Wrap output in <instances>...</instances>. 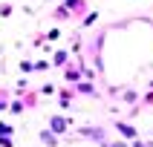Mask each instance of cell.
I'll use <instances>...</instances> for the list:
<instances>
[{"label":"cell","instance_id":"cell-18","mask_svg":"<svg viewBox=\"0 0 153 147\" xmlns=\"http://www.w3.org/2000/svg\"><path fill=\"white\" fill-rule=\"evenodd\" d=\"M12 15V3H3V6H0V17H9Z\"/></svg>","mask_w":153,"mask_h":147},{"label":"cell","instance_id":"cell-7","mask_svg":"<svg viewBox=\"0 0 153 147\" xmlns=\"http://www.w3.org/2000/svg\"><path fill=\"white\" fill-rule=\"evenodd\" d=\"M69 64V52L67 49H58L55 55H52V61H49V66H58V69H64Z\"/></svg>","mask_w":153,"mask_h":147},{"label":"cell","instance_id":"cell-17","mask_svg":"<svg viewBox=\"0 0 153 147\" xmlns=\"http://www.w3.org/2000/svg\"><path fill=\"white\" fill-rule=\"evenodd\" d=\"M20 72H35V64L32 61H20Z\"/></svg>","mask_w":153,"mask_h":147},{"label":"cell","instance_id":"cell-6","mask_svg":"<svg viewBox=\"0 0 153 147\" xmlns=\"http://www.w3.org/2000/svg\"><path fill=\"white\" fill-rule=\"evenodd\" d=\"M64 9H67L72 17H78V15L87 12V0H64Z\"/></svg>","mask_w":153,"mask_h":147},{"label":"cell","instance_id":"cell-11","mask_svg":"<svg viewBox=\"0 0 153 147\" xmlns=\"http://www.w3.org/2000/svg\"><path fill=\"white\" fill-rule=\"evenodd\" d=\"M101 147H130V141H124V138H110V141H104Z\"/></svg>","mask_w":153,"mask_h":147},{"label":"cell","instance_id":"cell-19","mask_svg":"<svg viewBox=\"0 0 153 147\" xmlns=\"http://www.w3.org/2000/svg\"><path fill=\"white\" fill-rule=\"evenodd\" d=\"M0 147H15V141H12V136H0Z\"/></svg>","mask_w":153,"mask_h":147},{"label":"cell","instance_id":"cell-3","mask_svg":"<svg viewBox=\"0 0 153 147\" xmlns=\"http://www.w3.org/2000/svg\"><path fill=\"white\" fill-rule=\"evenodd\" d=\"M113 130H116V133H119V138H124V141H133V138H139L136 124H130V121L116 118V121H113Z\"/></svg>","mask_w":153,"mask_h":147},{"label":"cell","instance_id":"cell-10","mask_svg":"<svg viewBox=\"0 0 153 147\" xmlns=\"http://www.w3.org/2000/svg\"><path fill=\"white\" fill-rule=\"evenodd\" d=\"M6 110H9V112H12V115H20V112H23V110H26V104H23V101H20V98H15V101H9V107H6Z\"/></svg>","mask_w":153,"mask_h":147},{"label":"cell","instance_id":"cell-20","mask_svg":"<svg viewBox=\"0 0 153 147\" xmlns=\"http://www.w3.org/2000/svg\"><path fill=\"white\" fill-rule=\"evenodd\" d=\"M6 107H9V95L0 89V110H6Z\"/></svg>","mask_w":153,"mask_h":147},{"label":"cell","instance_id":"cell-21","mask_svg":"<svg viewBox=\"0 0 153 147\" xmlns=\"http://www.w3.org/2000/svg\"><path fill=\"white\" fill-rule=\"evenodd\" d=\"M35 69H38V72H43V69H49V61H38V64H35Z\"/></svg>","mask_w":153,"mask_h":147},{"label":"cell","instance_id":"cell-4","mask_svg":"<svg viewBox=\"0 0 153 147\" xmlns=\"http://www.w3.org/2000/svg\"><path fill=\"white\" fill-rule=\"evenodd\" d=\"M72 92H78V95H87V98H98V86L93 84V81H78V84H72Z\"/></svg>","mask_w":153,"mask_h":147},{"label":"cell","instance_id":"cell-23","mask_svg":"<svg viewBox=\"0 0 153 147\" xmlns=\"http://www.w3.org/2000/svg\"><path fill=\"white\" fill-rule=\"evenodd\" d=\"M150 69H153V64H150Z\"/></svg>","mask_w":153,"mask_h":147},{"label":"cell","instance_id":"cell-9","mask_svg":"<svg viewBox=\"0 0 153 147\" xmlns=\"http://www.w3.org/2000/svg\"><path fill=\"white\" fill-rule=\"evenodd\" d=\"M72 86H67V89H61V110H69V104H72Z\"/></svg>","mask_w":153,"mask_h":147},{"label":"cell","instance_id":"cell-13","mask_svg":"<svg viewBox=\"0 0 153 147\" xmlns=\"http://www.w3.org/2000/svg\"><path fill=\"white\" fill-rule=\"evenodd\" d=\"M55 20H72V15H69L64 6H58V9H55Z\"/></svg>","mask_w":153,"mask_h":147},{"label":"cell","instance_id":"cell-22","mask_svg":"<svg viewBox=\"0 0 153 147\" xmlns=\"http://www.w3.org/2000/svg\"><path fill=\"white\" fill-rule=\"evenodd\" d=\"M147 86H150V92H153V81H147Z\"/></svg>","mask_w":153,"mask_h":147},{"label":"cell","instance_id":"cell-8","mask_svg":"<svg viewBox=\"0 0 153 147\" xmlns=\"http://www.w3.org/2000/svg\"><path fill=\"white\" fill-rule=\"evenodd\" d=\"M38 136H41V141H43L46 147H58V141H61V138L55 136V133H49V130H41Z\"/></svg>","mask_w":153,"mask_h":147},{"label":"cell","instance_id":"cell-2","mask_svg":"<svg viewBox=\"0 0 153 147\" xmlns=\"http://www.w3.org/2000/svg\"><path fill=\"white\" fill-rule=\"evenodd\" d=\"M69 127H72V118H67V115H61V112H55V115H49V133H55V136H67Z\"/></svg>","mask_w":153,"mask_h":147},{"label":"cell","instance_id":"cell-5","mask_svg":"<svg viewBox=\"0 0 153 147\" xmlns=\"http://www.w3.org/2000/svg\"><path fill=\"white\" fill-rule=\"evenodd\" d=\"M64 81H67V84H78V81H84L81 66H78V64H67V66H64Z\"/></svg>","mask_w":153,"mask_h":147},{"label":"cell","instance_id":"cell-1","mask_svg":"<svg viewBox=\"0 0 153 147\" xmlns=\"http://www.w3.org/2000/svg\"><path fill=\"white\" fill-rule=\"evenodd\" d=\"M78 136L87 138V141H95V144L101 147L104 141H110V130L101 127V124H84V127H78Z\"/></svg>","mask_w":153,"mask_h":147},{"label":"cell","instance_id":"cell-16","mask_svg":"<svg viewBox=\"0 0 153 147\" xmlns=\"http://www.w3.org/2000/svg\"><path fill=\"white\" fill-rule=\"evenodd\" d=\"M43 38H49V41H58V38H61V29L55 26V29H49V32L43 35Z\"/></svg>","mask_w":153,"mask_h":147},{"label":"cell","instance_id":"cell-15","mask_svg":"<svg viewBox=\"0 0 153 147\" xmlns=\"http://www.w3.org/2000/svg\"><path fill=\"white\" fill-rule=\"evenodd\" d=\"M139 107H153V92L142 95V98H139Z\"/></svg>","mask_w":153,"mask_h":147},{"label":"cell","instance_id":"cell-12","mask_svg":"<svg viewBox=\"0 0 153 147\" xmlns=\"http://www.w3.org/2000/svg\"><path fill=\"white\" fill-rule=\"evenodd\" d=\"M93 23H98V12H87V17L81 20V26H93Z\"/></svg>","mask_w":153,"mask_h":147},{"label":"cell","instance_id":"cell-14","mask_svg":"<svg viewBox=\"0 0 153 147\" xmlns=\"http://www.w3.org/2000/svg\"><path fill=\"white\" fill-rule=\"evenodd\" d=\"M12 133H15V127L9 121H0V136H12Z\"/></svg>","mask_w":153,"mask_h":147}]
</instances>
